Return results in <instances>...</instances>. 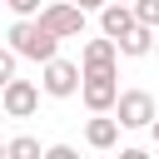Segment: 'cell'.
Masks as SVG:
<instances>
[{"label":"cell","mask_w":159,"mask_h":159,"mask_svg":"<svg viewBox=\"0 0 159 159\" xmlns=\"http://www.w3.org/2000/svg\"><path fill=\"white\" fill-rule=\"evenodd\" d=\"M134 25H139V15H134V5H124V0H109V5L99 10V30H104L109 40H124Z\"/></svg>","instance_id":"52a82bcc"},{"label":"cell","mask_w":159,"mask_h":159,"mask_svg":"<svg viewBox=\"0 0 159 159\" xmlns=\"http://www.w3.org/2000/svg\"><path fill=\"white\" fill-rule=\"evenodd\" d=\"M40 89H45V84H35V80H5V84H0V109H5V119H30V114L40 109Z\"/></svg>","instance_id":"277c9868"},{"label":"cell","mask_w":159,"mask_h":159,"mask_svg":"<svg viewBox=\"0 0 159 159\" xmlns=\"http://www.w3.org/2000/svg\"><path fill=\"white\" fill-rule=\"evenodd\" d=\"M114 114H119V124H124V129H149V124L159 119V109H154V94H149V89H119Z\"/></svg>","instance_id":"5b68a950"},{"label":"cell","mask_w":159,"mask_h":159,"mask_svg":"<svg viewBox=\"0 0 159 159\" xmlns=\"http://www.w3.org/2000/svg\"><path fill=\"white\" fill-rule=\"evenodd\" d=\"M80 65H84V70H109V65H119V40H109V35L99 30V40H84Z\"/></svg>","instance_id":"ba28073f"},{"label":"cell","mask_w":159,"mask_h":159,"mask_svg":"<svg viewBox=\"0 0 159 159\" xmlns=\"http://www.w3.org/2000/svg\"><path fill=\"white\" fill-rule=\"evenodd\" d=\"M149 139H154V144H159V119H154V124H149Z\"/></svg>","instance_id":"9a60e30c"},{"label":"cell","mask_w":159,"mask_h":159,"mask_svg":"<svg viewBox=\"0 0 159 159\" xmlns=\"http://www.w3.org/2000/svg\"><path fill=\"white\" fill-rule=\"evenodd\" d=\"M45 159H75V144H50Z\"/></svg>","instance_id":"5bb4252c"},{"label":"cell","mask_w":159,"mask_h":159,"mask_svg":"<svg viewBox=\"0 0 159 159\" xmlns=\"http://www.w3.org/2000/svg\"><path fill=\"white\" fill-rule=\"evenodd\" d=\"M154 55H159V45H154Z\"/></svg>","instance_id":"e0dca14e"},{"label":"cell","mask_w":159,"mask_h":159,"mask_svg":"<svg viewBox=\"0 0 159 159\" xmlns=\"http://www.w3.org/2000/svg\"><path fill=\"white\" fill-rule=\"evenodd\" d=\"M25 60H35V65H45V60H55L60 55V35L40 20V15H15V25H10V35H5Z\"/></svg>","instance_id":"6da1fadb"},{"label":"cell","mask_w":159,"mask_h":159,"mask_svg":"<svg viewBox=\"0 0 159 159\" xmlns=\"http://www.w3.org/2000/svg\"><path fill=\"white\" fill-rule=\"evenodd\" d=\"M124 5H134V0H124Z\"/></svg>","instance_id":"2e32d148"},{"label":"cell","mask_w":159,"mask_h":159,"mask_svg":"<svg viewBox=\"0 0 159 159\" xmlns=\"http://www.w3.org/2000/svg\"><path fill=\"white\" fill-rule=\"evenodd\" d=\"M154 45H159V30H154V25H134V30L119 40V55L144 60V55H154Z\"/></svg>","instance_id":"30bf717a"},{"label":"cell","mask_w":159,"mask_h":159,"mask_svg":"<svg viewBox=\"0 0 159 159\" xmlns=\"http://www.w3.org/2000/svg\"><path fill=\"white\" fill-rule=\"evenodd\" d=\"M40 20L60 35V40H75V35H84V5L80 0H50L45 10H40Z\"/></svg>","instance_id":"8992f818"},{"label":"cell","mask_w":159,"mask_h":159,"mask_svg":"<svg viewBox=\"0 0 159 159\" xmlns=\"http://www.w3.org/2000/svg\"><path fill=\"white\" fill-rule=\"evenodd\" d=\"M5 159H45V149H40V139H30V134H15V139L5 144Z\"/></svg>","instance_id":"8fae6325"},{"label":"cell","mask_w":159,"mask_h":159,"mask_svg":"<svg viewBox=\"0 0 159 159\" xmlns=\"http://www.w3.org/2000/svg\"><path fill=\"white\" fill-rule=\"evenodd\" d=\"M80 99H84V109H89V114L114 109V104H119V70H114V65H109V70H84Z\"/></svg>","instance_id":"7a4b0ae2"},{"label":"cell","mask_w":159,"mask_h":159,"mask_svg":"<svg viewBox=\"0 0 159 159\" xmlns=\"http://www.w3.org/2000/svg\"><path fill=\"white\" fill-rule=\"evenodd\" d=\"M40 84H45V94L50 99H70V94H80V84H84V65H75V60H45L40 65Z\"/></svg>","instance_id":"3957f363"},{"label":"cell","mask_w":159,"mask_h":159,"mask_svg":"<svg viewBox=\"0 0 159 159\" xmlns=\"http://www.w3.org/2000/svg\"><path fill=\"white\" fill-rule=\"evenodd\" d=\"M134 15H139V25L159 30V0H134Z\"/></svg>","instance_id":"7c38bea8"},{"label":"cell","mask_w":159,"mask_h":159,"mask_svg":"<svg viewBox=\"0 0 159 159\" xmlns=\"http://www.w3.org/2000/svg\"><path fill=\"white\" fill-rule=\"evenodd\" d=\"M5 5H10V15H40L45 10L40 0H5Z\"/></svg>","instance_id":"4fadbf2b"},{"label":"cell","mask_w":159,"mask_h":159,"mask_svg":"<svg viewBox=\"0 0 159 159\" xmlns=\"http://www.w3.org/2000/svg\"><path fill=\"white\" fill-rule=\"evenodd\" d=\"M119 129H124V124H119V114L109 119V109H104V114H94V119L84 124V144L104 154V149H114V144H119Z\"/></svg>","instance_id":"9c48e42d"}]
</instances>
